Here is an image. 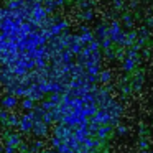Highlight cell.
<instances>
[{"mask_svg": "<svg viewBox=\"0 0 153 153\" xmlns=\"http://www.w3.org/2000/svg\"><path fill=\"white\" fill-rule=\"evenodd\" d=\"M0 15V69L8 79H27L38 68H50L48 59L56 53L54 31L25 12ZM35 79V77H31Z\"/></svg>", "mask_w": 153, "mask_h": 153, "instance_id": "obj_1", "label": "cell"}]
</instances>
